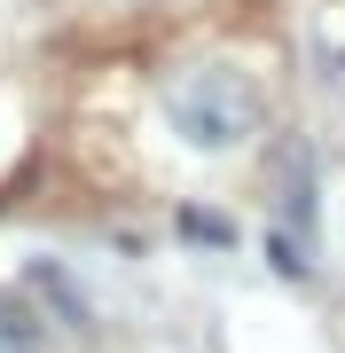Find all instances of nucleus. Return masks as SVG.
<instances>
[{
	"label": "nucleus",
	"instance_id": "1",
	"mask_svg": "<svg viewBox=\"0 0 345 353\" xmlns=\"http://www.w3.org/2000/svg\"><path fill=\"white\" fill-rule=\"evenodd\" d=\"M165 118H173V134L189 150H236V141L259 134V87L236 63H196V71L173 79Z\"/></svg>",
	"mask_w": 345,
	"mask_h": 353
},
{
	"label": "nucleus",
	"instance_id": "4",
	"mask_svg": "<svg viewBox=\"0 0 345 353\" xmlns=\"http://www.w3.org/2000/svg\"><path fill=\"white\" fill-rule=\"evenodd\" d=\"M180 236L189 243H236V228H228V212H205V204H180Z\"/></svg>",
	"mask_w": 345,
	"mask_h": 353
},
{
	"label": "nucleus",
	"instance_id": "2",
	"mask_svg": "<svg viewBox=\"0 0 345 353\" xmlns=\"http://www.w3.org/2000/svg\"><path fill=\"white\" fill-rule=\"evenodd\" d=\"M275 165H282V220L306 236V228H314V157H306V141L282 134L275 141Z\"/></svg>",
	"mask_w": 345,
	"mask_h": 353
},
{
	"label": "nucleus",
	"instance_id": "3",
	"mask_svg": "<svg viewBox=\"0 0 345 353\" xmlns=\"http://www.w3.org/2000/svg\"><path fill=\"white\" fill-rule=\"evenodd\" d=\"M0 353H48L39 314H32V306H16V299H0Z\"/></svg>",
	"mask_w": 345,
	"mask_h": 353
}]
</instances>
